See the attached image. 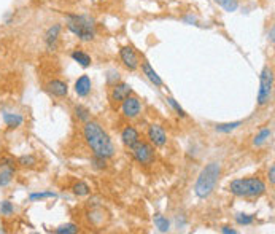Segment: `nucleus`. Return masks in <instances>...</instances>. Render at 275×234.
<instances>
[{"instance_id":"1","label":"nucleus","mask_w":275,"mask_h":234,"mask_svg":"<svg viewBox=\"0 0 275 234\" xmlns=\"http://www.w3.org/2000/svg\"><path fill=\"white\" fill-rule=\"evenodd\" d=\"M83 139L88 147L92 150V155L107 159L115 155V145H113L110 135L103 131V127L97 121L90 119L83 123Z\"/></svg>"},{"instance_id":"2","label":"nucleus","mask_w":275,"mask_h":234,"mask_svg":"<svg viewBox=\"0 0 275 234\" xmlns=\"http://www.w3.org/2000/svg\"><path fill=\"white\" fill-rule=\"evenodd\" d=\"M231 195L245 199H256L266 195L268 185L261 177H245V179H236L229 183Z\"/></svg>"},{"instance_id":"3","label":"nucleus","mask_w":275,"mask_h":234,"mask_svg":"<svg viewBox=\"0 0 275 234\" xmlns=\"http://www.w3.org/2000/svg\"><path fill=\"white\" fill-rule=\"evenodd\" d=\"M221 177V164L220 163H208L200 171L196 185H194V193L200 199H207L216 188V183Z\"/></svg>"},{"instance_id":"4","label":"nucleus","mask_w":275,"mask_h":234,"mask_svg":"<svg viewBox=\"0 0 275 234\" xmlns=\"http://www.w3.org/2000/svg\"><path fill=\"white\" fill-rule=\"evenodd\" d=\"M66 26L82 42H92L95 38V21L88 14H67Z\"/></svg>"},{"instance_id":"5","label":"nucleus","mask_w":275,"mask_h":234,"mask_svg":"<svg viewBox=\"0 0 275 234\" xmlns=\"http://www.w3.org/2000/svg\"><path fill=\"white\" fill-rule=\"evenodd\" d=\"M274 94V70L271 66H264L260 75V91H258V106H269Z\"/></svg>"},{"instance_id":"6","label":"nucleus","mask_w":275,"mask_h":234,"mask_svg":"<svg viewBox=\"0 0 275 234\" xmlns=\"http://www.w3.org/2000/svg\"><path fill=\"white\" fill-rule=\"evenodd\" d=\"M132 153V158L142 166H151L156 161V153L155 147L150 142L139 140L132 148H129Z\"/></svg>"},{"instance_id":"7","label":"nucleus","mask_w":275,"mask_h":234,"mask_svg":"<svg viewBox=\"0 0 275 234\" xmlns=\"http://www.w3.org/2000/svg\"><path fill=\"white\" fill-rule=\"evenodd\" d=\"M121 112L127 119H137L142 114V102L137 96L131 94L121 102Z\"/></svg>"},{"instance_id":"8","label":"nucleus","mask_w":275,"mask_h":234,"mask_svg":"<svg viewBox=\"0 0 275 234\" xmlns=\"http://www.w3.org/2000/svg\"><path fill=\"white\" fill-rule=\"evenodd\" d=\"M131 94H132L131 85L124 83V82H118L115 85H111V90L108 93V99L111 102V106H121V102Z\"/></svg>"},{"instance_id":"9","label":"nucleus","mask_w":275,"mask_h":234,"mask_svg":"<svg viewBox=\"0 0 275 234\" xmlns=\"http://www.w3.org/2000/svg\"><path fill=\"white\" fill-rule=\"evenodd\" d=\"M119 59L121 62H123V66L127 69V70H137L140 67V61H139V56H137L135 50L131 46V45H127V46H123L119 50Z\"/></svg>"},{"instance_id":"10","label":"nucleus","mask_w":275,"mask_h":234,"mask_svg":"<svg viewBox=\"0 0 275 234\" xmlns=\"http://www.w3.org/2000/svg\"><path fill=\"white\" fill-rule=\"evenodd\" d=\"M147 137H148V142L153 145V147H164L167 143V134L164 131V127L161 124H150L148 131H147Z\"/></svg>"},{"instance_id":"11","label":"nucleus","mask_w":275,"mask_h":234,"mask_svg":"<svg viewBox=\"0 0 275 234\" xmlns=\"http://www.w3.org/2000/svg\"><path fill=\"white\" fill-rule=\"evenodd\" d=\"M46 90L48 93H50L51 96H54V98H66V96L69 94V85L64 82V80H59V78H53L48 82L46 85Z\"/></svg>"},{"instance_id":"12","label":"nucleus","mask_w":275,"mask_h":234,"mask_svg":"<svg viewBox=\"0 0 275 234\" xmlns=\"http://www.w3.org/2000/svg\"><path fill=\"white\" fill-rule=\"evenodd\" d=\"M139 140H142L140 139V134H139V131L134 127V126H126L123 131H121V142L124 143V147H127V148H132L134 145L139 142Z\"/></svg>"},{"instance_id":"13","label":"nucleus","mask_w":275,"mask_h":234,"mask_svg":"<svg viewBox=\"0 0 275 234\" xmlns=\"http://www.w3.org/2000/svg\"><path fill=\"white\" fill-rule=\"evenodd\" d=\"M62 26L61 24H53V26L45 32V43L48 46V50H56L59 42V35H61Z\"/></svg>"},{"instance_id":"14","label":"nucleus","mask_w":275,"mask_h":234,"mask_svg":"<svg viewBox=\"0 0 275 234\" xmlns=\"http://www.w3.org/2000/svg\"><path fill=\"white\" fill-rule=\"evenodd\" d=\"M140 66H142V72H143L145 75H147V78H148L150 82H151L153 85H155L156 88H163V86H164L163 78H161V77L158 75V72L150 66L148 61H142Z\"/></svg>"},{"instance_id":"15","label":"nucleus","mask_w":275,"mask_h":234,"mask_svg":"<svg viewBox=\"0 0 275 234\" xmlns=\"http://www.w3.org/2000/svg\"><path fill=\"white\" fill-rule=\"evenodd\" d=\"M91 88H92V82L88 75H82L75 82V93L80 96V98H86V96H90Z\"/></svg>"},{"instance_id":"16","label":"nucleus","mask_w":275,"mask_h":234,"mask_svg":"<svg viewBox=\"0 0 275 234\" xmlns=\"http://www.w3.org/2000/svg\"><path fill=\"white\" fill-rule=\"evenodd\" d=\"M2 118H3V123L10 129H16V127H19L24 123V118L19 114H10V112H3Z\"/></svg>"},{"instance_id":"17","label":"nucleus","mask_w":275,"mask_h":234,"mask_svg":"<svg viewBox=\"0 0 275 234\" xmlns=\"http://www.w3.org/2000/svg\"><path fill=\"white\" fill-rule=\"evenodd\" d=\"M72 59H74L75 62H78L82 67H90L91 64H92V58L90 54H88L86 51L83 50H75V51H72Z\"/></svg>"},{"instance_id":"18","label":"nucleus","mask_w":275,"mask_h":234,"mask_svg":"<svg viewBox=\"0 0 275 234\" xmlns=\"http://www.w3.org/2000/svg\"><path fill=\"white\" fill-rule=\"evenodd\" d=\"M14 177V169L11 166H5L2 167V171H0V187H6V185H10L11 180Z\"/></svg>"},{"instance_id":"19","label":"nucleus","mask_w":275,"mask_h":234,"mask_svg":"<svg viewBox=\"0 0 275 234\" xmlns=\"http://www.w3.org/2000/svg\"><path fill=\"white\" fill-rule=\"evenodd\" d=\"M242 124H244V121H232V123H221V124H216L215 126V131L216 132H221V134H229L232 131H236L239 129Z\"/></svg>"},{"instance_id":"20","label":"nucleus","mask_w":275,"mask_h":234,"mask_svg":"<svg viewBox=\"0 0 275 234\" xmlns=\"http://www.w3.org/2000/svg\"><path fill=\"white\" fill-rule=\"evenodd\" d=\"M153 222H155V227L161 233H167L169 230H171V222H169V219H166L164 215L156 214L155 217H153Z\"/></svg>"},{"instance_id":"21","label":"nucleus","mask_w":275,"mask_h":234,"mask_svg":"<svg viewBox=\"0 0 275 234\" xmlns=\"http://www.w3.org/2000/svg\"><path fill=\"white\" fill-rule=\"evenodd\" d=\"M271 135H272L271 127H264V129H261V131L256 134L255 140H253V145H255V147H261V145H264L266 142L269 140Z\"/></svg>"},{"instance_id":"22","label":"nucleus","mask_w":275,"mask_h":234,"mask_svg":"<svg viewBox=\"0 0 275 234\" xmlns=\"http://www.w3.org/2000/svg\"><path fill=\"white\" fill-rule=\"evenodd\" d=\"M234 220L239 225V227H250V225L255 223V215L252 214H236L234 215Z\"/></svg>"},{"instance_id":"23","label":"nucleus","mask_w":275,"mask_h":234,"mask_svg":"<svg viewBox=\"0 0 275 234\" xmlns=\"http://www.w3.org/2000/svg\"><path fill=\"white\" fill-rule=\"evenodd\" d=\"M72 191H74V195L77 196H88L91 193V188H90V185L85 183V182H77L74 187H72Z\"/></svg>"},{"instance_id":"24","label":"nucleus","mask_w":275,"mask_h":234,"mask_svg":"<svg viewBox=\"0 0 275 234\" xmlns=\"http://www.w3.org/2000/svg\"><path fill=\"white\" fill-rule=\"evenodd\" d=\"M213 2L224 8L228 13H234L239 8V0H213Z\"/></svg>"},{"instance_id":"25","label":"nucleus","mask_w":275,"mask_h":234,"mask_svg":"<svg viewBox=\"0 0 275 234\" xmlns=\"http://www.w3.org/2000/svg\"><path fill=\"white\" fill-rule=\"evenodd\" d=\"M74 112H75V117L82 121V123H86V121H90L91 119V114H90V110H88L86 107H83V106H75L74 107Z\"/></svg>"},{"instance_id":"26","label":"nucleus","mask_w":275,"mask_h":234,"mask_svg":"<svg viewBox=\"0 0 275 234\" xmlns=\"http://www.w3.org/2000/svg\"><path fill=\"white\" fill-rule=\"evenodd\" d=\"M58 195L53 191H43V193H30L29 195V201H32V203H37V201H43V199H53L56 198Z\"/></svg>"},{"instance_id":"27","label":"nucleus","mask_w":275,"mask_h":234,"mask_svg":"<svg viewBox=\"0 0 275 234\" xmlns=\"http://www.w3.org/2000/svg\"><path fill=\"white\" fill-rule=\"evenodd\" d=\"M78 231H80V228L77 227L75 223L62 225V227H59V228H56V230H54V233H56V234H75V233H78Z\"/></svg>"},{"instance_id":"28","label":"nucleus","mask_w":275,"mask_h":234,"mask_svg":"<svg viewBox=\"0 0 275 234\" xmlns=\"http://www.w3.org/2000/svg\"><path fill=\"white\" fill-rule=\"evenodd\" d=\"M18 164L22 167H34L37 164V158L34 155H24L18 159Z\"/></svg>"},{"instance_id":"29","label":"nucleus","mask_w":275,"mask_h":234,"mask_svg":"<svg viewBox=\"0 0 275 234\" xmlns=\"http://www.w3.org/2000/svg\"><path fill=\"white\" fill-rule=\"evenodd\" d=\"M0 214L3 217H11L14 214V206L10 201H2V203H0Z\"/></svg>"},{"instance_id":"30","label":"nucleus","mask_w":275,"mask_h":234,"mask_svg":"<svg viewBox=\"0 0 275 234\" xmlns=\"http://www.w3.org/2000/svg\"><path fill=\"white\" fill-rule=\"evenodd\" d=\"M91 164H92L94 169H99V171H103V169H107V158H102V156L92 155Z\"/></svg>"},{"instance_id":"31","label":"nucleus","mask_w":275,"mask_h":234,"mask_svg":"<svg viewBox=\"0 0 275 234\" xmlns=\"http://www.w3.org/2000/svg\"><path fill=\"white\" fill-rule=\"evenodd\" d=\"M167 102H169V106H171L177 112V115H179L180 118H186V117H188V115H186V112L183 110V107L174 98H167Z\"/></svg>"},{"instance_id":"32","label":"nucleus","mask_w":275,"mask_h":234,"mask_svg":"<svg viewBox=\"0 0 275 234\" xmlns=\"http://www.w3.org/2000/svg\"><path fill=\"white\" fill-rule=\"evenodd\" d=\"M268 179H269V183L274 187V183H275V166H271V167H269V171H268Z\"/></svg>"},{"instance_id":"33","label":"nucleus","mask_w":275,"mask_h":234,"mask_svg":"<svg viewBox=\"0 0 275 234\" xmlns=\"http://www.w3.org/2000/svg\"><path fill=\"white\" fill-rule=\"evenodd\" d=\"M183 21L184 22H188V24H192V26H197V18H196V16H192V14H188V16H184V18H183Z\"/></svg>"},{"instance_id":"34","label":"nucleus","mask_w":275,"mask_h":234,"mask_svg":"<svg viewBox=\"0 0 275 234\" xmlns=\"http://www.w3.org/2000/svg\"><path fill=\"white\" fill-rule=\"evenodd\" d=\"M221 233H224V234H237V230H234L231 227H221Z\"/></svg>"},{"instance_id":"35","label":"nucleus","mask_w":275,"mask_h":234,"mask_svg":"<svg viewBox=\"0 0 275 234\" xmlns=\"http://www.w3.org/2000/svg\"><path fill=\"white\" fill-rule=\"evenodd\" d=\"M274 34H275V27L272 26L271 27V32H269V42H271V45H274Z\"/></svg>"}]
</instances>
